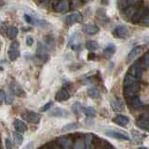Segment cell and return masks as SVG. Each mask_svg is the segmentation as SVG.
I'll use <instances>...</instances> for the list:
<instances>
[{
  "label": "cell",
  "instance_id": "6da1fadb",
  "mask_svg": "<svg viewBox=\"0 0 149 149\" xmlns=\"http://www.w3.org/2000/svg\"><path fill=\"white\" fill-rule=\"evenodd\" d=\"M8 55L11 62L16 61L19 58V56H20V44L18 41H13L10 44L8 50Z\"/></svg>",
  "mask_w": 149,
  "mask_h": 149
},
{
  "label": "cell",
  "instance_id": "7a4b0ae2",
  "mask_svg": "<svg viewBox=\"0 0 149 149\" xmlns=\"http://www.w3.org/2000/svg\"><path fill=\"white\" fill-rule=\"evenodd\" d=\"M139 90H140L139 83L138 82L133 83L130 86L124 87V95L127 97L128 99H130V98L134 97L135 95H136L139 91Z\"/></svg>",
  "mask_w": 149,
  "mask_h": 149
},
{
  "label": "cell",
  "instance_id": "3957f363",
  "mask_svg": "<svg viewBox=\"0 0 149 149\" xmlns=\"http://www.w3.org/2000/svg\"><path fill=\"white\" fill-rule=\"evenodd\" d=\"M114 35L118 38H127L130 36V31L126 25H118L114 29Z\"/></svg>",
  "mask_w": 149,
  "mask_h": 149
},
{
  "label": "cell",
  "instance_id": "277c9868",
  "mask_svg": "<svg viewBox=\"0 0 149 149\" xmlns=\"http://www.w3.org/2000/svg\"><path fill=\"white\" fill-rule=\"evenodd\" d=\"M105 134L107 136L115 138V139H118V140H125V141H129L130 137L129 135L123 132H116V130H106Z\"/></svg>",
  "mask_w": 149,
  "mask_h": 149
},
{
  "label": "cell",
  "instance_id": "5b68a950",
  "mask_svg": "<svg viewBox=\"0 0 149 149\" xmlns=\"http://www.w3.org/2000/svg\"><path fill=\"white\" fill-rule=\"evenodd\" d=\"M82 21H83V16L78 12L70 14V15H68L65 18V22L69 25L74 24V23H77V22H81Z\"/></svg>",
  "mask_w": 149,
  "mask_h": 149
},
{
  "label": "cell",
  "instance_id": "8992f818",
  "mask_svg": "<svg viewBox=\"0 0 149 149\" xmlns=\"http://www.w3.org/2000/svg\"><path fill=\"white\" fill-rule=\"evenodd\" d=\"M59 144L61 146H62L63 149H73V139L72 138H70V137H61L58 139V141Z\"/></svg>",
  "mask_w": 149,
  "mask_h": 149
},
{
  "label": "cell",
  "instance_id": "52a82bcc",
  "mask_svg": "<svg viewBox=\"0 0 149 149\" xmlns=\"http://www.w3.org/2000/svg\"><path fill=\"white\" fill-rule=\"evenodd\" d=\"M129 74L130 76L134 77L135 78L139 79V77H141V74H142V67H141V65H140V63H135L133 65H132V67L129 70Z\"/></svg>",
  "mask_w": 149,
  "mask_h": 149
},
{
  "label": "cell",
  "instance_id": "ba28073f",
  "mask_svg": "<svg viewBox=\"0 0 149 149\" xmlns=\"http://www.w3.org/2000/svg\"><path fill=\"white\" fill-rule=\"evenodd\" d=\"M24 118H26V120L28 122H31V123H38L39 120H40V115L36 113V112H33V111H28L26 112V114L24 116Z\"/></svg>",
  "mask_w": 149,
  "mask_h": 149
},
{
  "label": "cell",
  "instance_id": "9c48e42d",
  "mask_svg": "<svg viewBox=\"0 0 149 149\" xmlns=\"http://www.w3.org/2000/svg\"><path fill=\"white\" fill-rule=\"evenodd\" d=\"M113 121L118 126H121V127H125L127 126L130 122V119L128 116H123V115H118L116 116L113 118Z\"/></svg>",
  "mask_w": 149,
  "mask_h": 149
},
{
  "label": "cell",
  "instance_id": "30bf717a",
  "mask_svg": "<svg viewBox=\"0 0 149 149\" xmlns=\"http://www.w3.org/2000/svg\"><path fill=\"white\" fill-rule=\"evenodd\" d=\"M69 98H70V94L66 88H62V90H60L57 93H56V96H55L56 101H58V102L67 101Z\"/></svg>",
  "mask_w": 149,
  "mask_h": 149
},
{
  "label": "cell",
  "instance_id": "8fae6325",
  "mask_svg": "<svg viewBox=\"0 0 149 149\" xmlns=\"http://www.w3.org/2000/svg\"><path fill=\"white\" fill-rule=\"evenodd\" d=\"M142 51H143L142 46H137V47H135V48H133L128 55V62H132L135 58H137L138 56L141 54Z\"/></svg>",
  "mask_w": 149,
  "mask_h": 149
},
{
  "label": "cell",
  "instance_id": "7c38bea8",
  "mask_svg": "<svg viewBox=\"0 0 149 149\" xmlns=\"http://www.w3.org/2000/svg\"><path fill=\"white\" fill-rule=\"evenodd\" d=\"M9 88H10V91L13 93V94H15L17 96H24V91H22V88L19 86L17 83L11 82Z\"/></svg>",
  "mask_w": 149,
  "mask_h": 149
},
{
  "label": "cell",
  "instance_id": "4fadbf2b",
  "mask_svg": "<svg viewBox=\"0 0 149 149\" xmlns=\"http://www.w3.org/2000/svg\"><path fill=\"white\" fill-rule=\"evenodd\" d=\"M49 115L50 116H55V118H64V116H66L68 114H67V112L63 110V108L58 107V108H54L53 110H51Z\"/></svg>",
  "mask_w": 149,
  "mask_h": 149
},
{
  "label": "cell",
  "instance_id": "5bb4252c",
  "mask_svg": "<svg viewBox=\"0 0 149 149\" xmlns=\"http://www.w3.org/2000/svg\"><path fill=\"white\" fill-rule=\"evenodd\" d=\"M111 106H112V108L116 112H121V111L124 110V104H123L122 101H121L120 99H118V98L112 100Z\"/></svg>",
  "mask_w": 149,
  "mask_h": 149
},
{
  "label": "cell",
  "instance_id": "9a60e30c",
  "mask_svg": "<svg viewBox=\"0 0 149 149\" xmlns=\"http://www.w3.org/2000/svg\"><path fill=\"white\" fill-rule=\"evenodd\" d=\"M146 8H139L136 9V11H135L134 15L132 16V20L133 21V22H139L144 15H146Z\"/></svg>",
  "mask_w": 149,
  "mask_h": 149
},
{
  "label": "cell",
  "instance_id": "2e32d148",
  "mask_svg": "<svg viewBox=\"0 0 149 149\" xmlns=\"http://www.w3.org/2000/svg\"><path fill=\"white\" fill-rule=\"evenodd\" d=\"M69 8V4L67 0H62L58 5H56L54 7L55 11H58V12H65L67 11Z\"/></svg>",
  "mask_w": 149,
  "mask_h": 149
},
{
  "label": "cell",
  "instance_id": "e0dca14e",
  "mask_svg": "<svg viewBox=\"0 0 149 149\" xmlns=\"http://www.w3.org/2000/svg\"><path fill=\"white\" fill-rule=\"evenodd\" d=\"M47 52H48V50H47L46 47L42 43H40V42H38V44H37V48H36L37 56H38L40 59L46 58L47 57Z\"/></svg>",
  "mask_w": 149,
  "mask_h": 149
},
{
  "label": "cell",
  "instance_id": "ac0fdd59",
  "mask_svg": "<svg viewBox=\"0 0 149 149\" xmlns=\"http://www.w3.org/2000/svg\"><path fill=\"white\" fill-rule=\"evenodd\" d=\"M14 128H15L16 132H20V133H23L27 129L25 123L20 119H16L15 121H14Z\"/></svg>",
  "mask_w": 149,
  "mask_h": 149
},
{
  "label": "cell",
  "instance_id": "d6986e66",
  "mask_svg": "<svg viewBox=\"0 0 149 149\" xmlns=\"http://www.w3.org/2000/svg\"><path fill=\"white\" fill-rule=\"evenodd\" d=\"M115 52H116V47L113 44H109L104 49V55L105 58L109 59V58H111L112 56L115 54Z\"/></svg>",
  "mask_w": 149,
  "mask_h": 149
},
{
  "label": "cell",
  "instance_id": "ffe728a7",
  "mask_svg": "<svg viewBox=\"0 0 149 149\" xmlns=\"http://www.w3.org/2000/svg\"><path fill=\"white\" fill-rule=\"evenodd\" d=\"M84 32L88 35H95L99 32V28L94 24H87L84 26Z\"/></svg>",
  "mask_w": 149,
  "mask_h": 149
},
{
  "label": "cell",
  "instance_id": "44dd1931",
  "mask_svg": "<svg viewBox=\"0 0 149 149\" xmlns=\"http://www.w3.org/2000/svg\"><path fill=\"white\" fill-rule=\"evenodd\" d=\"M12 138H13V143H14V146L15 147H19L22 144V143L23 142V137L22 133L20 132H14L12 134Z\"/></svg>",
  "mask_w": 149,
  "mask_h": 149
},
{
  "label": "cell",
  "instance_id": "7402d4cb",
  "mask_svg": "<svg viewBox=\"0 0 149 149\" xmlns=\"http://www.w3.org/2000/svg\"><path fill=\"white\" fill-rule=\"evenodd\" d=\"M136 82H138L137 78H135L134 77L130 76V74H127L125 76L124 81H123V85H124V87H127V86H130V85H132V84L136 83Z\"/></svg>",
  "mask_w": 149,
  "mask_h": 149
},
{
  "label": "cell",
  "instance_id": "603a6c76",
  "mask_svg": "<svg viewBox=\"0 0 149 149\" xmlns=\"http://www.w3.org/2000/svg\"><path fill=\"white\" fill-rule=\"evenodd\" d=\"M74 149H84L85 148V143H84V138L82 137H77L74 140V143H73Z\"/></svg>",
  "mask_w": 149,
  "mask_h": 149
},
{
  "label": "cell",
  "instance_id": "cb8c5ba5",
  "mask_svg": "<svg viewBox=\"0 0 149 149\" xmlns=\"http://www.w3.org/2000/svg\"><path fill=\"white\" fill-rule=\"evenodd\" d=\"M129 104H130V106L133 107V108H138V107L142 106V104H143L141 100H140L139 98L136 97V96L130 98V99H129Z\"/></svg>",
  "mask_w": 149,
  "mask_h": 149
},
{
  "label": "cell",
  "instance_id": "d4e9b609",
  "mask_svg": "<svg viewBox=\"0 0 149 149\" xmlns=\"http://www.w3.org/2000/svg\"><path fill=\"white\" fill-rule=\"evenodd\" d=\"M92 140H93V134L91 133H88L85 135V138H84V143H85V146L86 149H92Z\"/></svg>",
  "mask_w": 149,
  "mask_h": 149
},
{
  "label": "cell",
  "instance_id": "484cf974",
  "mask_svg": "<svg viewBox=\"0 0 149 149\" xmlns=\"http://www.w3.org/2000/svg\"><path fill=\"white\" fill-rule=\"evenodd\" d=\"M82 112L86 116H90V118H93V116H95L96 115V111L94 108H92V107H82Z\"/></svg>",
  "mask_w": 149,
  "mask_h": 149
},
{
  "label": "cell",
  "instance_id": "4316f807",
  "mask_svg": "<svg viewBox=\"0 0 149 149\" xmlns=\"http://www.w3.org/2000/svg\"><path fill=\"white\" fill-rule=\"evenodd\" d=\"M136 9H137V8H135V7H133V6L129 7V8H126V9H125V11H124V14H125L126 18L132 19V16L134 15L135 11H136Z\"/></svg>",
  "mask_w": 149,
  "mask_h": 149
},
{
  "label": "cell",
  "instance_id": "83f0119b",
  "mask_svg": "<svg viewBox=\"0 0 149 149\" xmlns=\"http://www.w3.org/2000/svg\"><path fill=\"white\" fill-rule=\"evenodd\" d=\"M7 34H8V36L9 37V38L13 39L14 37H16V36L18 35V29L15 26H10V27L8 28Z\"/></svg>",
  "mask_w": 149,
  "mask_h": 149
},
{
  "label": "cell",
  "instance_id": "f1b7e54d",
  "mask_svg": "<svg viewBox=\"0 0 149 149\" xmlns=\"http://www.w3.org/2000/svg\"><path fill=\"white\" fill-rule=\"evenodd\" d=\"M88 95L91 98L95 99V98H98L100 96V91L97 88H91L88 90Z\"/></svg>",
  "mask_w": 149,
  "mask_h": 149
},
{
  "label": "cell",
  "instance_id": "f546056e",
  "mask_svg": "<svg viewBox=\"0 0 149 149\" xmlns=\"http://www.w3.org/2000/svg\"><path fill=\"white\" fill-rule=\"evenodd\" d=\"M86 48L88 50H91V51H94V50L98 49V48H99V45H98V43L96 41L91 40V41H88L86 43Z\"/></svg>",
  "mask_w": 149,
  "mask_h": 149
},
{
  "label": "cell",
  "instance_id": "4dcf8cb0",
  "mask_svg": "<svg viewBox=\"0 0 149 149\" xmlns=\"http://www.w3.org/2000/svg\"><path fill=\"white\" fill-rule=\"evenodd\" d=\"M79 127V124L78 123H71V124H68L66 126H64L63 130V132H68V130H76Z\"/></svg>",
  "mask_w": 149,
  "mask_h": 149
},
{
  "label": "cell",
  "instance_id": "1f68e13d",
  "mask_svg": "<svg viewBox=\"0 0 149 149\" xmlns=\"http://www.w3.org/2000/svg\"><path fill=\"white\" fill-rule=\"evenodd\" d=\"M72 110H73V112L74 114H79L80 113V111H82V106H81V104H79V102H74V104H73V106H72Z\"/></svg>",
  "mask_w": 149,
  "mask_h": 149
},
{
  "label": "cell",
  "instance_id": "d6a6232c",
  "mask_svg": "<svg viewBox=\"0 0 149 149\" xmlns=\"http://www.w3.org/2000/svg\"><path fill=\"white\" fill-rule=\"evenodd\" d=\"M132 137H133V140L135 142H140V141H142V139H143V135L142 133H140L138 132H134V130H132Z\"/></svg>",
  "mask_w": 149,
  "mask_h": 149
},
{
  "label": "cell",
  "instance_id": "836d02e7",
  "mask_svg": "<svg viewBox=\"0 0 149 149\" xmlns=\"http://www.w3.org/2000/svg\"><path fill=\"white\" fill-rule=\"evenodd\" d=\"M140 22H141V24L144 26H149V13L146 14V15L140 20Z\"/></svg>",
  "mask_w": 149,
  "mask_h": 149
},
{
  "label": "cell",
  "instance_id": "e575fe53",
  "mask_svg": "<svg viewBox=\"0 0 149 149\" xmlns=\"http://www.w3.org/2000/svg\"><path fill=\"white\" fill-rule=\"evenodd\" d=\"M5 102H6L7 104H11L13 101H14V98H13V95L11 93H8V94H6L5 96Z\"/></svg>",
  "mask_w": 149,
  "mask_h": 149
},
{
  "label": "cell",
  "instance_id": "d590c367",
  "mask_svg": "<svg viewBox=\"0 0 149 149\" xmlns=\"http://www.w3.org/2000/svg\"><path fill=\"white\" fill-rule=\"evenodd\" d=\"M48 144H49V146L51 148H52V149H63L62 146H60L58 142H54V141H52V142H49Z\"/></svg>",
  "mask_w": 149,
  "mask_h": 149
},
{
  "label": "cell",
  "instance_id": "8d00e7d4",
  "mask_svg": "<svg viewBox=\"0 0 149 149\" xmlns=\"http://www.w3.org/2000/svg\"><path fill=\"white\" fill-rule=\"evenodd\" d=\"M51 106H52V102H47L45 105H43V107L40 109V111L41 112H46V111H48Z\"/></svg>",
  "mask_w": 149,
  "mask_h": 149
},
{
  "label": "cell",
  "instance_id": "74e56055",
  "mask_svg": "<svg viewBox=\"0 0 149 149\" xmlns=\"http://www.w3.org/2000/svg\"><path fill=\"white\" fill-rule=\"evenodd\" d=\"M24 20L26 22L31 23V24H33V22H34V19H33L30 15H28V14H25L24 15Z\"/></svg>",
  "mask_w": 149,
  "mask_h": 149
},
{
  "label": "cell",
  "instance_id": "f35d334b",
  "mask_svg": "<svg viewBox=\"0 0 149 149\" xmlns=\"http://www.w3.org/2000/svg\"><path fill=\"white\" fill-rule=\"evenodd\" d=\"M5 143H6V148H7V149H12L13 143H11L10 140H9V139H6V141H5Z\"/></svg>",
  "mask_w": 149,
  "mask_h": 149
},
{
  "label": "cell",
  "instance_id": "ab89813d",
  "mask_svg": "<svg viewBox=\"0 0 149 149\" xmlns=\"http://www.w3.org/2000/svg\"><path fill=\"white\" fill-rule=\"evenodd\" d=\"M33 44H34V39H33V37L28 36L26 38V45L28 47H31V46H33Z\"/></svg>",
  "mask_w": 149,
  "mask_h": 149
},
{
  "label": "cell",
  "instance_id": "60d3db41",
  "mask_svg": "<svg viewBox=\"0 0 149 149\" xmlns=\"http://www.w3.org/2000/svg\"><path fill=\"white\" fill-rule=\"evenodd\" d=\"M5 96H6V93L4 92V91H0V104H2V102H4Z\"/></svg>",
  "mask_w": 149,
  "mask_h": 149
},
{
  "label": "cell",
  "instance_id": "b9f144b4",
  "mask_svg": "<svg viewBox=\"0 0 149 149\" xmlns=\"http://www.w3.org/2000/svg\"><path fill=\"white\" fill-rule=\"evenodd\" d=\"M143 61H144V63H146V64L147 65V66H149V52L144 55Z\"/></svg>",
  "mask_w": 149,
  "mask_h": 149
},
{
  "label": "cell",
  "instance_id": "7bdbcfd3",
  "mask_svg": "<svg viewBox=\"0 0 149 149\" xmlns=\"http://www.w3.org/2000/svg\"><path fill=\"white\" fill-rule=\"evenodd\" d=\"M33 147H34V143H33V142H31L28 144H26V146L23 147V149H33Z\"/></svg>",
  "mask_w": 149,
  "mask_h": 149
},
{
  "label": "cell",
  "instance_id": "ee69618b",
  "mask_svg": "<svg viewBox=\"0 0 149 149\" xmlns=\"http://www.w3.org/2000/svg\"><path fill=\"white\" fill-rule=\"evenodd\" d=\"M139 1V0H128L127 1V5H135L137 2Z\"/></svg>",
  "mask_w": 149,
  "mask_h": 149
},
{
  "label": "cell",
  "instance_id": "f6af8a7d",
  "mask_svg": "<svg viewBox=\"0 0 149 149\" xmlns=\"http://www.w3.org/2000/svg\"><path fill=\"white\" fill-rule=\"evenodd\" d=\"M38 149H52V148H51L49 146V144L48 143H47V144H44V146H40Z\"/></svg>",
  "mask_w": 149,
  "mask_h": 149
},
{
  "label": "cell",
  "instance_id": "bcb514c9",
  "mask_svg": "<svg viewBox=\"0 0 149 149\" xmlns=\"http://www.w3.org/2000/svg\"><path fill=\"white\" fill-rule=\"evenodd\" d=\"M4 1H3V0H0V7H2V6H4Z\"/></svg>",
  "mask_w": 149,
  "mask_h": 149
},
{
  "label": "cell",
  "instance_id": "7dc6e473",
  "mask_svg": "<svg viewBox=\"0 0 149 149\" xmlns=\"http://www.w3.org/2000/svg\"><path fill=\"white\" fill-rule=\"evenodd\" d=\"M146 122H147L148 125H149V116H147V118H146Z\"/></svg>",
  "mask_w": 149,
  "mask_h": 149
},
{
  "label": "cell",
  "instance_id": "c3c4849f",
  "mask_svg": "<svg viewBox=\"0 0 149 149\" xmlns=\"http://www.w3.org/2000/svg\"><path fill=\"white\" fill-rule=\"evenodd\" d=\"M137 149H148V148H146V147H143V146H142V147H139V148H137Z\"/></svg>",
  "mask_w": 149,
  "mask_h": 149
},
{
  "label": "cell",
  "instance_id": "681fc988",
  "mask_svg": "<svg viewBox=\"0 0 149 149\" xmlns=\"http://www.w3.org/2000/svg\"><path fill=\"white\" fill-rule=\"evenodd\" d=\"M122 1H123L125 4H127V1H128V0H122Z\"/></svg>",
  "mask_w": 149,
  "mask_h": 149
},
{
  "label": "cell",
  "instance_id": "f907efd6",
  "mask_svg": "<svg viewBox=\"0 0 149 149\" xmlns=\"http://www.w3.org/2000/svg\"><path fill=\"white\" fill-rule=\"evenodd\" d=\"M82 1H83L84 3H86V2H88V0H82Z\"/></svg>",
  "mask_w": 149,
  "mask_h": 149
},
{
  "label": "cell",
  "instance_id": "816d5d0a",
  "mask_svg": "<svg viewBox=\"0 0 149 149\" xmlns=\"http://www.w3.org/2000/svg\"><path fill=\"white\" fill-rule=\"evenodd\" d=\"M0 149H2V148H1V144H0Z\"/></svg>",
  "mask_w": 149,
  "mask_h": 149
},
{
  "label": "cell",
  "instance_id": "f5cc1de1",
  "mask_svg": "<svg viewBox=\"0 0 149 149\" xmlns=\"http://www.w3.org/2000/svg\"><path fill=\"white\" fill-rule=\"evenodd\" d=\"M0 48H1V43H0Z\"/></svg>",
  "mask_w": 149,
  "mask_h": 149
},
{
  "label": "cell",
  "instance_id": "db71d44e",
  "mask_svg": "<svg viewBox=\"0 0 149 149\" xmlns=\"http://www.w3.org/2000/svg\"><path fill=\"white\" fill-rule=\"evenodd\" d=\"M104 149H109V148H104Z\"/></svg>",
  "mask_w": 149,
  "mask_h": 149
}]
</instances>
